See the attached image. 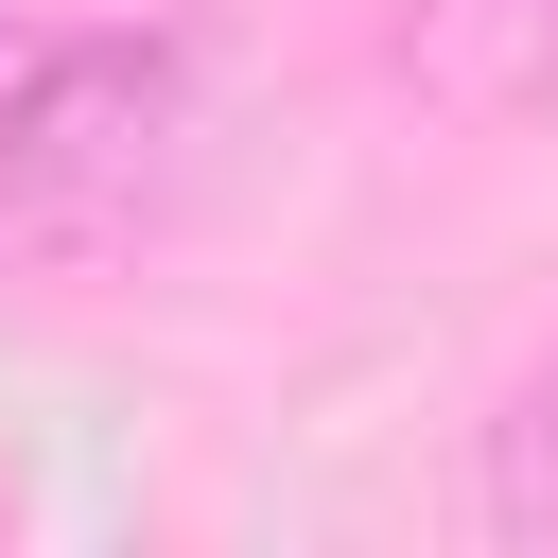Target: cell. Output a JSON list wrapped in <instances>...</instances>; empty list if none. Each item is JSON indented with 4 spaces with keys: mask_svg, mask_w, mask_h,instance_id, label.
I'll use <instances>...</instances> for the list:
<instances>
[{
    "mask_svg": "<svg viewBox=\"0 0 558 558\" xmlns=\"http://www.w3.org/2000/svg\"><path fill=\"white\" fill-rule=\"evenodd\" d=\"M192 122V35L157 17H0V227H122Z\"/></svg>",
    "mask_w": 558,
    "mask_h": 558,
    "instance_id": "6da1fadb",
    "label": "cell"
},
{
    "mask_svg": "<svg viewBox=\"0 0 558 558\" xmlns=\"http://www.w3.org/2000/svg\"><path fill=\"white\" fill-rule=\"evenodd\" d=\"M401 70L453 122H523V105H558V0H418Z\"/></svg>",
    "mask_w": 558,
    "mask_h": 558,
    "instance_id": "7a4b0ae2",
    "label": "cell"
},
{
    "mask_svg": "<svg viewBox=\"0 0 558 558\" xmlns=\"http://www.w3.org/2000/svg\"><path fill=\"white\" fill-rule=\"evenodd\" d=\"M471 523H488V541H558V349L488 401V436H471Z\"/></svg>",
    "mask_w": 558,
    "mask_h": 558,
    "instance_id": "3957f363",
    "label": "cell"
}]
</instances>
